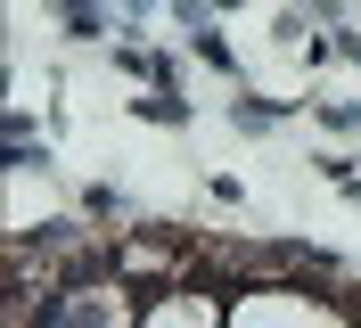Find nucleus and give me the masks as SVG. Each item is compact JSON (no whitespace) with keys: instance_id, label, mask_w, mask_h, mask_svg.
<instances>
[{"instance_id":"f03ea898","label":"nucleus","mask_w":361,"mask_h":328,"mask_svg":"<svg viewBox=\"0 0 361 328\" xmlns=\"http://www.w3.org/2000/svg\"><path fill=\"white\" fill-rule=\"evenodd\" d=\"M140 328H230V296L205 279H173L140 304Z\"/></svg>"},{"instance_id":"20e7f679","label":"nucleus","mask_w":361,"mask_h":328,"mask_svg":"<svg viewBox=\"0 0 361 328\" xmlns=\"http://www.w3.org/2000/svg\"><path fill=\"white\" fill-rule=\"evenodd\" d=\"M304 8H320V17H337V0H304Z\"/></svg>"},{"instance_id":"7ed1b4c3","label":"nucleus","mask_w":361,"mask_h":328,"mask_svg":"<svg viewBox=\"0 0 361 328\" xmlns=\"http://www.w3.org/2000/svg\"><path fill=\"white\" fill-rule=\"evenodd\" d=\"M132 115H140V123H173V131H180V123H189V99L157 83V90H140V99H132Z\"/></svg>"},{"instance_id":"f257e3e1","label":"nucleus","mask_w":361,"mask_h":328,"mask_svg":"<svg viewBox=\"0 0 361 328\" xmlns=\"http://www.w3.org/2000/svg\"><path fill=\"white\" fill-rule=\"evenodd\" d=\"M230 328H361V304L312 279H247L230 287Z\"/></svg>"}]
</instances>
